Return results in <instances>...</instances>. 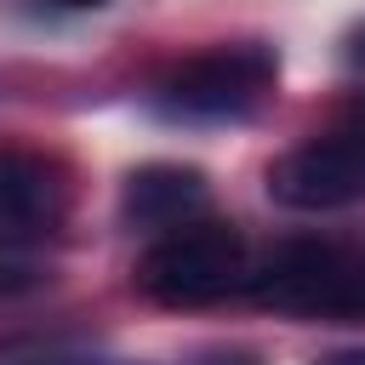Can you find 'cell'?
<instances>
[{
	"instance_id": "7a4b0ae2",
	"label": "cell",
	"mask_w": 365,
	"mask_h": 365,
	"mask_svg": "<svg viewBox=\"0 0 365 365\" xmlns=\"http://www.w3.org/2000/svg\"><path fill=\"white\" fill-rule=\"evenodd\" d=\"M251 297L297 319H365V257L331 240L274 245L251 268Z\"/></svg>"
},
{
	"instance_id": "3957f363",
	"label": "cell",
	"mask_w": 365,
	"mask_h": 365,
	"mask_svg": "<svg viewBox=\"0 0 365 365\" xmlns=\"http://www.w3.org/2000/svg\"><path fill=\"white\" fill-rule=\"evenodd\" d=\"M268 86H274L268 46H211L160 80V108L177 120H228L257 108Z\"/></svg>"
},
{
	"instance_id": "5b68a950",
	"label": "cell",
	"mask_w": 365,
	"mask_h": 365,
	"mask_svg": "<svg viewBox=\"0 0 365 365\" xmlns=\"http://www.w3.org/2000/svg\"><path fill=\"white\" fill-rule=\"evenodd\" d=\"M68 211V182L46 154L0 148V245L46 240Z\"/></svg>"
},
{
	"instance_id": "52a82bcc",
	"label": "cell",
	"mask_w": 365,
	"mask_h": 365,
	"mask_svg": "<svg viewBox=\"0 0 365 365\" xmlns=\"http://www.w3.org/2000/svg\"><path fill=\"white\" fill-rule=\"evenodd\" d=\"M314 365H365V342H359V348H331V354H319Z\"/></svg>"
},
{
	"instance_id": "ba28073f",
	"label": "cell",
	"mask_w": 365,
	"mask_h": 365,
	"mask_svg": "<svg viewBox=\"0 0 365 365\" xmlns=\"http://www.w3.org/2000/svg\"><path fill=\"white\" fill-rule=\"evenodd\" d=\"M57 6H74V11H86V6H103V0H57Z\"/></svg>"
},
{
	"instance_id": "8992f818",
	"label": "cell",
	"mask_w": 365,
	"mask_h": 365,
	"mask_svg": "<svg viewBox=\"0 0 365 365\" xmlns=\"http://www.w3.org/2000/svg\"><path fill=\"white\" fill-rule=\"evenodd\" d=\"M200 205H205V177L188 165H143L125 177V194H120V217L131 228H154V234L194 222Z\"/></svg>"
},
{
	"instance_id": "277c9868",
	"label": "cell",
	"mask_w": 365,
	"mask_h": 365,
	"mask_svg": "<svg viewBox=\"0 0 365 365\" xmlns=\"http://www.w3.org/2000/svg\"><path fill=\"white\" fill-rule=\"evenodd\" d=\"M268 194L291 211H342L365 200V125H336L297 143L268 171Z\"/></svg>"
},
{
	"instance_id": "6da1fadb",
	"label": "cell",
	"mask_w": 365,
	"mask_h": 365,
	"mask_svg": "<svg viewBox=\"0 0 365 365\" xmlns=\"http://www.w3.org/2000/svg\"><path fill=\"white\" fill-rule=\"evenodd\" d=\"M251 268L257 262H251V245L240 240V228L194 217L143 251L137 285L165 308H205L234 291H251Z\"/></svg>"
}]
</instances>
